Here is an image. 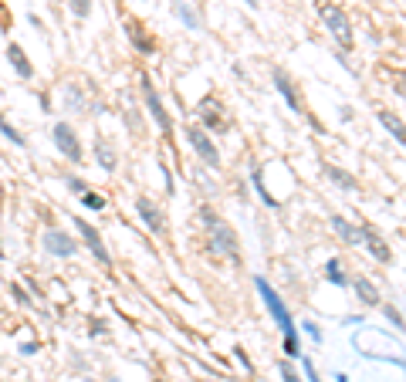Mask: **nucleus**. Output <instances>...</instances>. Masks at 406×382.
<instances>
[{
  "instance_id": "nucleus-1",
  "label": "nucleus",
  "mask_w": 406,
  "mask_h": 382,
  "mask_svg": "<svg viewBox=\"0 0 406 382\" xmlns=\"http://www.w3.org/2000/svg\"><path fill=\"white\" fill-rule=\"evenodd\" d=\"M257 284V291H261V298H265V305H267V311L274 315V321H278V328H282V335H284V349H288V355H298V332H295V321H291V315H288V308H284V301H282V294L267 284L265 277H257L254 281Z\"/></svg>"
},
{
  "instance_id": "nucleus-2",
  "label": "nucleus",
  "mask_w": 406,
  "mask_h": 382,
  "mask_svg": "<svg viewBox=\"0 0 406 382\" xmlns=\"http://www.w3.org/2000/svg\"><path fill=\"white\" fill-rule=\"evenodd\" d=\"M200 220L203 227H207V237H210V247H214V254L220 257H231V260H240V250H237V233L224 220H220L210 207H203L200 210Z\"/></svg>"
},
{
  "instance_id": "nucleus-3",
  "label": "nucleus",
  "mask_w": 406,
  "mask_h": 382,
  "mask_svg": "<svg viewBox=\"0 0 406 382\" xmlns=\"http://www.w3.org/2000/svg\"><path fill=\"white\" fill-rule=\"evenodd\" d=\"M318 11H322V21L328 24V31H332V37L339 41V47H342V51H349V47H352V24H349V17H345V11H339V7H332V4H322Z\"/></svg>"
},
{
  "instance_id": "nucleus-4",
  "label": "nucleus",
  "mask_w": 406,
  "mask_h": 382,
  "mask_svg": "<svg viewBox=\"0 0 406 382\" xmlns=\"http://www.w3.org/2000/svg\"><path fill=\"white\" fill-rule=\"evenodd\" d=\"M41 247H45L47 254H54V257H71L79 244H75V237L68 233V230H58V227H47L45 237H41Z\"/></svg>"
},
{
  "instance_id": "nucleus-5",
  "label": "nucleus",
  "mask_w": 406,
  "mask_h": 382,
  "mask_svg": "<svg viewBox=\"0 0 406 382\" xmlns=\"http://www.w3.org/2000/svg\"><path fill=\"white\" fill-rule=\"evenodd\" d=\"M142 98H146V108H149V115L156 119V125L163 129V136L170 139L173 136V122H170V112L163 108V102H159V95H156V88H153V81L142 75Z\"/></svg>"
},
{
  "instance_id": "nucleus-6",
  "label": "nucleus",
  "mask_w": 406,
  "mask_h": 382,
  "mask_svg": "<svg viewBox=\"0 0 406 382\" xmlns=\"http://www.w3.org/2000/svg\"><path fill=\"white\" fill-rule=\"evenodd\" d=\"M51 136H54L58 153L68 156L71 163H81V146H79V136H75V129H71V125H68V122H54Z\"/></svg>"
},
{
  "instance_id": "nucleus-7",
  "label": "nucleus",
  "mask_w": 406,
  "mask_h": 382,
  "mask_svg": "<svg viewBox=\"0 0 406 382\" xmlns=\"http://www.w3.org/2000/svg\"><path fill=\"white\" fill-rule=\"evenodd\" d=\"M71 220H75V230L81 233V241H85V244H88V250L95 254V260H98V264H112L109 250H105V241H102V233H98V230H95L88 220H81V216H71Z\"/></svg>"
},
{
  "instance_id": "nucleus-8",
  "label": "nucleus",
  "mask_w": 406,
  "mask_h": 382,
  "mask_svg": "<svg viewBox=\"0 0 406 382\" xmlns=\"http://www.w3.org/2000/svg\"><path fill=\"white\" fill-rule=\"evenodd\" d=\"M187 139H190V146L197 149V153L207 159V166H220V153H217V146L210 142V136L203 132V129H197V125H190L187 129Z\"/></svg>"
},
{
  "instance_id": "nucleus-9",
  "label": "nucleus",
  "mask_w": 406,
  "mask_h": 382,
  "mask_svg": "<svg viewBox=\"0 0 406 382\" xmlns=\"http://www.w3.org/2000/svg\"><path fill=\"white\" fill-rule=\"evenodd\" d=\"M197 112H200L203 125H210L214 132H224V129H227V119L220 115V102H217V95H207V98H200V105H197Z\"/></svg>"
},
{
  "instance_id": "nucleus-10",
  "label": "nucleus",
  "mask_w": 406,
  "mask_h": 382,
  "mask_svg": "<svg viewBox=\"0 0 406 382\" xmlns=\"http://www.w3.org/2000/svg\"><path fill=\"white\" fill-rule=\"evenodd\" d=\"M274 88L284 95V102L291 105V112H298V115H305V105H301V95L295 92V81L284 75L282 68H274Z\"/></svg>"
},
{
  "instance_id": "nucleus-11",
  "label": "nucleus",
  "mask_w": 406,
  "mask_h": 382,
  "mask_svg": "<svg viewBox=\"0 0 406 382\" xmlns=\"http://www.w3.org/2000/svg\"><path fill=\"white\" fill-rule=\"evenodd\" d=\"M362 244L369 247V254H373L379 264H390V260H393V250L386 247V241H383L373 227H362Z\"/></svg>"
},
{
  "instance_id": "nucleus-12",
  "label": "nucleus",
  "mask_w": 406,
  "mask_h": 382,
  "mask_svg": "<svg viewBox=\"0 0 406 382\" xmlns=\"http://www.w3.org/2000/svg\"><path fill=\"white\" fill-rule=\"evenodd\" d=\"M136 210H139L142 224L153 230V233H163V214H159V207L153 203V199H149V197H139V199H136Z\"/></svg>"
},
{
  "instance_id": "nucleus-13",
  "label": "nucleus",
  "mask_w": 406,
  "mask_h": 382,
  "mask_svg": "<svg viewBox=\"0 0 406 382\" xmlns=\"http://www.w3.org/2000/svg\"><path fill=\"white\" fill-rule=\"evenodd\" d=\"M95 159H98V166L105 169V173H112V169L119 166V153H115V146L105 136L95 139Z\"/></svg>"
},
{
  "instance_id": "nucleus-14",
  "label": "nucleus",
  "mask_w": 406,
  "mask_h": 382,
  "mask_svg": "<svg viewBox=\"0 0 406 382\" xmlns=\"http://www.w3.org/2000/svg\"><path fill=\"white\" fill-rule=\"evenodd\" d=\"M7 62L14 64V71L21 78H24V81H28V78H34V64L28 62V54H24V47L21 45H14V41H11V45H7Z\"/></svg>"
},
{
  "instance_id": "nucleus-15",
  "label": "nucleus",
  "mask_w": 406,
  "mask_h": 382,
  "mask_svg": "<svg viewBox=\"0 0 406 382\" xmlns=\"http://www.w3.org/2000/svg\"><path fill=\"white\" fill-rule=\"evenodd\" d=\"M332 230H335V233H339V237H342L345 244H362V230H356V227H349V224H345L342 216H332Z\"/></svg>"
},
{
  "instance_id": "nucleus-16",
  "label": "nucleus",
  "mask_w": 406,
  "mask_h": 382,
  "mask_svg": "<svg viewBox=\"0 0 406 382\" xmlns=\"http://www.w3.org/2000/svg\"><path fill=\"white\" fill-rule=\"evenodd\" d=\"M379 122H383L386 129H390L393 139H400V142L406 146V122L400 119V115H393V112H379Z\"/></svg>"
},
{
  "instance_id": "nucleus-17",
  "label": "nucleus",
  "mask_w": 406,
  "mask_h": 382,
  "mask_svg": "<svg viewBox=\"0 0 406 382\" xmlns=\"http://www.w3.org/2000/svg\"><path fill=\"white\" fill-rule=\"evenodd\" d=\"M129 41H132V45L139 47L142 54H149V51H153V37H146V34H142V28L139 24H136V21H129Z\"/></svg>"
},
{
  "instance_id": "nucleus-18",
  "label": "nucleus",
  "mask_w": 406,
  "mask_h": 382,
  "mask_svg": "<svg viewBox=\"0 0 406 382\" xmlns=\"http://www.w3.org/2000/svg\"><path fill=\"white\" fill-rule=\"evenodd\" d=\"M356 291H359V298L366 305H379V291H376V284L369 277H356Z\"/></svg>"
},
{
  "instance_id": "nucleus-19",
  "label": "nucleus",
  "mask_w": 406,
  "mask_h": 382,
  "mask_svg": "<svg viewBox=\"0 0 406 382\" xmlns=\"http://www.w3.org/2000/svg\"><path fill=\"white\" fill-rule=\"evenodd\" d=\"M325 173H328V176H332V180H335L339 186H345V190H356V180H352L349 173H342V169H335V166H325Z\"/></svg>"
},
{
  "instance_id": "nucleus-20",
  "label": "nucleus",
  "mask_w": 406,
  "mask_h": 382,
  "mask_svg": "<svg viewBox=\"0 0 406 382\" xmlns=\"http://www.w3.org/2000/svg\"><path fill=\"white\" fill-rule=\"evenodd\" d=\"M0 132H4V136L11 139V142H14V146H24V136H21V132H17L14 125L7 122V119H4V112H0Z\"/></svg>"
},
{
  "instance_id": "nucleus-21",
  "label": "nucleus",
  "mask_w": 406,
  "mask_h": 382,
  "mask_svg": "<svg viewBox=\"0 0 406 382\" xmlns=\"http://www.w3.org/2000/svg\"><path fill=\"white\" fill-rule=\"evenodd\" d=\"M325 274H328V281H332V284H339V288L345 284V274H342V267H339V260H328Z\"/></svg>"
},
{
  "instance_id": "nucleus-22",
  "label": "nucleus",
  "mask_w": 406,
  "mask_h": 382,
  "mask_svg": "<svg viewBox=\"0 0 406 382\" xmlns=\"http://www.w3.org/2000/svg\"><path fill=\"white\" fill-rule=\"evenodd\" d=\"M11 298H14V301H17L21 308H31V305H34V301H31V294H28L24 288H21V284H11Z\"/></svg>"
},
{
  "instance_id": "nucleus-23",
  "label": "nucleus",
  "mask_w": 406,
  "mask_h": 382,
  "mask_svg": "<svg viewBox=\"0 0 406 382\" xmlns=\"http://www.w3.org/2000/svg\"><path fill=\"white\" fill-rule=\"evenodd\" d=\"M68 7H71V14H75V17H88V14H92V0H68Z\"/></svg>"
},
{
  "instance_id": "nucleus-24",
  "label": "nucleus",
  "mask_w": 406,
  "mask_h": 382,
  "mask_svg": "<svg viewBox=\"0 0 406 382\" xmlns=\"http://www.w3.org/2000/svg\"><path fill=\"white\" fill-rule=\"evenodd\" d=\"M64 105L71 108V112H81V95H79V88H64Z\"/></svg>"
},
{
  "instance_id": "nucleus-25",
  "label": "nucleus",
  "mask_w": 406,
  "mask_h": 382,
  "mask_svg": "<svg viewBox=\"0 0 406 382\" xmlns=\"http://www.w3.org/2000/svg\"><path fill=\"white\" fill-rule=\"evenodd\" d=\"M64 183H68V190H71V193H79V197H85V193H88V183H85L81 176H68Z\"/></svg>"
},
{
  "instance_id": "nucleus-26",
  "label": "nucleus",
  "mask_w": 406,
  "mask_h": 382,
  "mask_svg": "<svg viewBox=\"0 0 406 382\" xmlns=\"http://www.w3.org/2000/svg\"><path fill=\"white\" fill-rule=\"evenodd\" d=\"M81 199H85V207H92V210H105V197H102V193H92V190H88Z\"/></svg>"
},
{
  "instance_id": "nucleus-27",
  "label": "nucleus",
  "mask_w": 406,
  "mask_h": 382,
  "mask_svg": "<svg viewBox=\"0 0 406 382\" xmlns=\"http://www.w3.org/2000/svg\"><path fill=\"white\" fill-rule=\"evenodd\" d=\"M176 14L183 17V21H187L190 28H197V14H193V11H190L187 4H183V0H176Z\"/></svg>"
},
{
  "instance_id": "nucleus-28",
  "label": "nucleus",
  "mask_w": 406,
  "mask_h": 382,
  "mask_svg": "<svg viewBox=\"0 0 406 382\" xmlns=\"http://www.w3.org/2000/svg\"><path fill=\"white\" fill-rule=\"evenodd\" d=\"M386 318H390L393 321V325H400V328H403V325H406V321H403V315H400V311H396V308H386Z\"/></svg>"
},
{
  "instance_id": "nucleus-29",
  "label": "nucleus",
  "mask_w": 406,
  "mask_h": 382,
  "mask_svg": "<svg viewBox=\"0 0 406 382\" xmlns=\"http://www.w3.org/2000/svg\"><path fill=\"white\" fill-rule=\"evenodd\" d=\"M282 379H284V382H301L295 372H291V366H284V362H282Z\"/></svg>"
},
{
  "instance_id": "nucleus-30",
  "label": "nucleus",
  "mask_w": 406,
  "mask_h": 382,
  "mask_svg": "<svg viewBox=\"0 0 406 382\" xmlns=\"http://www.w3.org/2000/svg\"><path fill=\"white\" fill-rule=\"evenodd\" d=\"M305 376H308V382H318V372H315V366L305 359Z\"/></svg>"
},
{
  "instance_id": "nucleus-31",
  "label": "nucleus",
  "mask_w": 406,
  "mask_h": 382,
  "mask_svg": "<svg viewBox=\"0 0 406 382\" xmlns=\"http://www.w3.org/2000/svg\"><path fill=\"white\" fill-rule=\"evenodd\" d=\"M105 332V321H92V335H102Z\"/></svg>"
},
{
  "instance_id": "nucleus-32",
  "label": "nucleus",
  "mask_w": 406,
  "mask_h": 382,
  "mask_svg": "<svg viewBox=\"0 0 406 382\" xmlns=\"http://www.w3.org/2000/svg\"><path fill=\"white\" fill-rule=\"evenodd\" d=\"M21 352H24V355H31V352H37V345H34V342H24V345H21Z\"/></svg>"
},
{
  "instance_id": "nucleus-33",
  "label": "nucleus",
  "mask_w": 406,
  "mask_h": 382,
  "mask_svg": "<svg viewBox=\"0 0 406 382\" xmlns=\"http://www.w3.org/2000/svg\"><path fill=\"white\" fill-rule=\"evenodd\" d=\"M248 4H250V7H257V0H248Z\"/></svg>"
},
{
  "instance_id": "nucleus-34",
  "label": "nucleus",
  "mask_w": 406,
  "mask_h": 382,
  "mask_svg": "<svg viewBox=\"0 0 406 382\" xmlns=\"http://www.w3.org/2000/svg\"><path fill=\"white\" fill-rule=\"evenodd\" d=\"M0 260H4V247H0Z\"/></svg>"
},
{
  "instance_id": "nucleus-35",
  "label": "nucleus",
  "mask_w": 406,
  "mask_h": 382,
  "mask_svg": "<svg viewBox=\"0 0 406 382\" xmlns=\"http://www.w3.org/2000/svg\"><path fill=\"white\" fill-rule=\"evenodd\" d=\"M156 382H163V379H156Z\"/></svg>"
}]
</instances>
